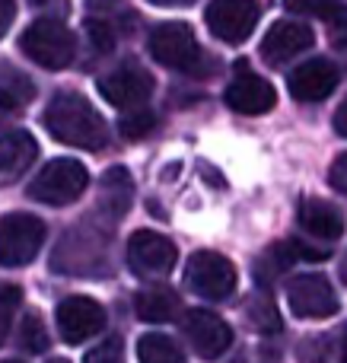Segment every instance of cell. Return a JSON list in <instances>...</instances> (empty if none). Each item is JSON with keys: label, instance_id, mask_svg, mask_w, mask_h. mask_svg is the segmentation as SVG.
I'll list each match as a JSON object with an SVG mask.
<instances>
[{"label": "cell", "instance_id": "cell-1", "mask_svg": "<svg viewBox=\"0 0 347 363\" xmlns=\"http://www.w3.org/2000/svg\"><path fill=\"white\" fill-rule=\"evenodd\" d=\"M45 128L55 140L80 150H102L108 144V125L80 93H57L45 108Z\"/></svg>", "mask_w": 347, "mask_h": 363}, {"label": "cell", "instance_id": "cell-2", "mask_svg": "<svg viewBox=\"0 0 347 363\" xmlns=\"http://www.w3.org/2000/svg\"><path fill=\"white\" fill-rule=\"evenodd\" d=\"M150 51H153V57L169 70H182V74H195V77L210 74L207 55H204V48L198 45L188 23L157 26L150 35Z\"/></svg>", "mask_w": 347, "mask_h": 363}, {"label": "cell", "instance_id": "cell-3", "mask_svg": "<svg viewBox=\"0 0 347 363\" xmlns=\"http://www.w3.org/2000/svg\"><path fill=\"white\" fill-rule=\"evenodd\" d=\"M89 188V172L80 160H51L38 169V176L32 179L29 185V198L38 201V204H48V207H64V204H74L76 198H83Z\"/></svg>", "mask_w": 347, "mask_h": 363}, {"label": "cell", "instance_id": "cell-4", "mask_svg": "<svg viewBox=\"0 0 347 363\" xmlns=\"http://www.w3.org/2000/svg\"><path fill=\"white\" fill-rule=\"evenodd\" d=\"M19 48L25 57L38 64L45 70H64L74 61L76 38L61 19H35L32 26H25Z\"/></svg>", "mask_w": 347, "mask_h": 363}, {"label": "cell", "instance_id": "cell-5", "mask_svg": "<svg viewBox=\"0 0 347 363\" xmlns=\"http://www.w3.org/2000/svg\"><path fill=\"white\" fill-rule=\"evenodd\" d=\"M236 281H239L236 264L227 255H220V252H210V249L195 252L188 258V264H185V287L191 294H198L201 300H210V303L227 300L236 290Z\"/></svg>", "mask_w": 347, "mask_h": 363}, {"label": "cell", "instance_id": "cell-6", "mask_svg": "<svg viewBox=\"0 0 347 363\" xmlns=\"http://www.w3.org/2000/svg\"><path fill=\"white\" fill-rule=\"evenodd\" d=\"M45 245V223L32 213H4L0 217V264L4 268H23L35 262Z\"/></svg>", "mask_w": 347, "mask_h": 363}, {"label": "cell", "instance_id": "cell-7", "mask_svg": "<svg viewBox=\"0 0 347 363\" xmlns=\"http://www.w3.org/2000/svg\"><path fill=\"white\" fill-rule=\"evenodd\" d=\"M176 258H178L176 245L163 233L137 230L127 239V264L144 281H163V277H169L172 268H176Z\"/></svg>", "mask_w": 347, "mask_h": 363}, {"label": "cell", "instance_id": "cell-8", "mask_svg": "<svg viewBox=\"0 0 347 363\" xmlns=\"http://www.w3.org/2000/svg\"><path fill=\"white\" fill-rule=\"evenodd\" d=\"M287 303L300 319H329L338 313V294L322 274H297L287 284Z\"/></svg>", "mask_w": 347, "mask_h": 363}, {"label": "cell", "instance_id": "cell-9", "mask_svg": "<svg viewBox=\"0 0 347 363\" xmlns=\"http://www.w3.org/2000/svg\"><path fill=\"white\" fill-rule=\"evenodd\" d=\"M207 26L220 42L227 45H242L255 32L261 19V6L249 4V0H217L207 6Z\"/></svg>", "mask_w": 347, "mask_h": 363}, {"label": "cell", "instance_id": "cell-10", "mask_svg": "<svg viewBox=\"0 0 347 363\" xmlns=\"http://www.w3.org/2000/svg\"><path fill=\"white\" fill-rule=\"evenodd\" d=\"M182 315H185L182 332L198 357L214 360L229 351V345H233V328H229L220 315H214L210 309H188V313H182Z\"/></svg>", "mask_w": 347, "mask_h": 363}, {"label": "cell", "instance_id": "cell-11", "mask_svg": "<svg viewBox=\"0 0 347 363\" xmlns=\"http://www.w3.org/2000/svg\"><path fill=\"white\" fill-rule=\"evenodd\" d=\"M106 328V309L89 296H67L57 303V332L67 345H83Z\"/></svg>", "mask_w": 347, "mask_h": 363}, {"label": "cell", "instance_id": "cell-12", "mask_svg": "<svg viewBox=\"0 0 347 363\" xmlns=\"http://www.w3.org/2000/svg\"><path fill=\"white\" fill-rule=\"evenodd\" d=\"M278 93L265 77L252 74L246 64V57L236 61V80L227 86V106L239 115H265L274 108Z\"/></svg>", "mask_w": 347, "mask_h": 363}, {"label": "cell", "instance_id": "cell-13", "mask_svg": "<svg viewBox=\"0 0 347 363\" xmlns=\"http://www.w3.org/2000/svg\"><path fill=\"white\" fill-rule=\"evenodd\" d=\"M312 45H316V32L306 23L278 19V23L265 32V38H261V57H265L268 64H274V67H280V64H287L290 57L309 51Z\"/></svg>", "mask_w": 347, "mask_h": 363}, {"label": "cell", "instance_id": "cell-14", "mask_svg": "<svg viewBox=\"0 0 347 363\" xmlns=\"http://www.w3.org/2000/svg\"><path fill=\"white\" fill-rule=\"evenodd\" d=\"M99 93L115 108H140L153 96V77L144 67H118L99 80Z\"/></svg>", "mask_w": 347, "mask_h": 363}, {"label": "cell", "instance_id": "cell-15", "mask_svg": "<svg viewBox=\"0 0 347 363\" xmlns=\"http://www.w3.org/2000/svg\"><path fill=\"white\" fill-rule=\"evenodd\" d=\"M338 80H341V70H338L335 61H329V57H312V61H303L300 67H293L287 83H290L293 99L322 102L335 93Z\"/></svg>", "mask_w": 347, "mask_h": 363}, {"label": "cell", "instance_id": "cell-16", "mask_svg": "<svg viewBox=\"0 0 347 363\" xmlns=\"http://www.w3.org/2000/svg\"><path fill=\"white\" fill-rule=\"evenodd\" d=\"M38 157V144L29 131H10L0 138V185L23 179Z\"/></svg>", "mask_w": 347, "mask_h": 363}, {"label": "cell", "instance_id": "cell-17", "mask_svg": "<svg viewBox=\"0 0 347 363\" xmlns=\"http://www.w3.org/2000/svg\"><path fill=\"white\" fill-rule=\"evenodd\" d=\"M134 313H137L140 322L166 325V322H176L178 315H182V296L172 287L153 284V287H144L134 296Z\"/></svg>", "mask_w": 347, "mask_h": 363}, {"label": "cell", "instance_id": "cell-18", "mask_svg": "<svg viewBox=\"0 0 347 363\" xmlns=\"http://www.w3.org/2000/svg\"><path fill=\"white\" fill-rule=\"evenodd\" d=\"M300 226H303L309 236L319 239H341L344 236V217L331 201L322 198H306L300 204Z\"/></svg>", "mask_w": 347, "mask_h": 363}, {"label": "cell", "instance_id": "cell-19", "mask_svg": "<svg viewBox=\"0 0 347 363\" xmlns=\"http://www.w3.org/2000/svg\"><path fill=\"white\" fill-rule=\"evenodd\" d=\"M32 96H35V86H32V80L23 74V70H4V77H0V108H6V112H16V108L29 106Z\"/></svg>", "mask_w": 347, "mask_h": 363}, {"label": "cell", "instance_id": "cell-20", "mask_svg": "<svg viewBox=\"0 0 347 363\" xmlns=\"http://www.w3.org/2000/svg\"><path fill=\"white\" fill-rule=\"evenodd\" d=\"M137 360L140 363H185V354L172 338L150 332L144 338H137Z\"/></svg>", "mask_w": 347, "mask_h": 363}, {"label": "cell", "instance_id": "cell-21", "mask_svg": "<svg viewBox=\"0 0 347 363\" xmlns=\"http://www.w3.org/2000/svg\"><path fill=\"white\" fill-rule=\"evenodd\" d=\"M293 264V252H290V242H274L271 249H265V255L255 262V277L258 284H274L278 277H284Z\"/></svg>", "mask_w": 347, "mask_h": 363}, {"label": "cell", "instance_id": "cell-22", "mask_svg": "<svg viewBox=\"0 0 347 363\" xmlns=\"http://www.w3.org/2000/svg\"><path fill=\"white\" fill-rule=\"evenodd\" d=\"M19 345L25 347L29 354H45L51 347V338L45 332V322L38 313H25L23 325H19Z\"/></svg>", "mask_w": 347, "mask_h": 363}, {"label": "cell", "instance_id": "cell-23", "mask_svg": "<svg viewBox=\"0 0 347 363\" xmlns=\"http://www.w3.org/2000/svg\"><path fill=\"white\" fill-rule=\"evenodd\" d=\"M153 131H157V115H153L150 108L127 112V115H121V121H118V134L125 140H144V138H150Z\"/></svg>", "mask_w": 347, "mask_h": 363}, {"label": "cell", "instance_id": "cell-24", "mask_svg": "<svg viewBox=\"0 0 347 363\" xmlns=\"http://www.w3.org/2000/svg\"><path fill=\"white\" fill-rule=\"evenodd\" d=\"M246 313L258 332H280V315H278V309H274V303L268 294H255L252 300H249Z\"/></svg>", "mask_w": 347, "mask_h": 363}, {"label": "cell", "instance_id": "cell-25", "mask_svg": "<svg viewBox=\"0 0 347 363\" xmlns=\"http://www.w3.org/2000/svg\"><path fill=\"white\" fill-rule=\"evenodd\" d=\"M19 300H23L19 287H4L0 290V345H4L6 335H10V319H13V309L19 306Z\"/></svg>", "mask_w": 347, "mask_h": 363}, {"label": "cell", "instance_id": "cell-26", "mask_svg": "<svg viewBox=\"0 0 347 363\" xmlns=\"http://www.w3.org/2000/svg\"><path fill=\"white\" fill-rule=\"evenodd\" d=\"M86 35L102 55H108L115 48V29L108 23H102V19H86Z\"/></svg>", "mask_w": 347, "mask_h": 363}, {"label": "cell", "instance_id": "cell-27", "mask_svg": "<svg viewBox=\"0 0 347 363\" xmlns=\"http://www.w3.org/2000/svg\"><path fill=\"white\" fill-rule=\"evenodd\" d=\"M121 357H125V347H121V341L118 338H108V341H102L99 347L86 351L83 363H121Z\"/></svg>", "mask_w": 347, "mask_h": 363}, {"label": "cell", "instance_id": "cell-28", "mask_svg": "<svg viewBox=\"0 0 347 363\" xmlns=\"http://www.w3.org/2000/svg\"><path fill=\"white\" fill-rule=\"evenodd\" d=\"M290 252H293V258H306V262H325V258L331 255V249H325V245H309V242H303V239H293Z\"/></svg>", "mask_w": 347, "mask_h": 363}, {"label": "cell", "instance_id": "cell-29", "mask_svg": "<svg viewBox=\"0 0 347 363\" xmlns=\"http://www.w3.org/2000/svg\"><path fill=\"white\" fill-rule=\"evenodd\" d=\"M13 19H16V4H10V0H0V38L6 35V29L13 26Z\"/></svg>", "mask_w": 347, "mask_h": 363}, {"label": "cell", "instance_id": "cell-30", "mask_svg": "<svg viewBox=\"0 0 347 363\" xmlns=\"http://www.w3.org/2000/svg\"><path fill=\"white\" fill-rule=\"evenodd\" d=\"M344 163H347V157L341 153V157L335 160V166H331V188H335V191H344Z\"/></svg>", "mask_w": 347, "mask_h": 363}, {"label": "cell", "instance_id": "cell-31", "mask_svg": "<svg viewBox=\"0 0 347 363\" xmlns=\"http://www.w3.org/2000/svg\"><path fill=\"white\" fill-rule=\"evenodd\" d=\"M335 131H338V134H341V138H344V106L338 108V115H335Z\"/></svg>", "mask_w": 347, "mask_h": 363}, {"label": "cell", "instance_id": "cell-32", "mask_svg": "<svg viewBox=\"0 0 347 363\" xmlns=\"http://www.w3.org/2000/svg\"><path fill=\"white\" fill-rule=\"evenodd\" d=\"M6 363H23V360H6Z\"/></svg>", "mask_w": 347, "mask_h": 363}, {"label": "cell", "instance_id": "cell-33", "mask_svg": "<svg viewBox=\"0 0 347 363\" xmlns=\"http://www.w3.org/2000/svg\"><path fill=\"white\" fill-rule=\"evenodd\" d=\"M55 363H67V360H55Z\"/></svg>", "mask_w": 347, "mask_h": 363}]
</instances>
